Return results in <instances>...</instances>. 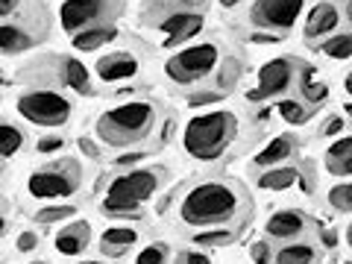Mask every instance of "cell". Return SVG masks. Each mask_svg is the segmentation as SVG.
<instances>
[{"instance_id":"obj_1","label":"cell","mask_w":352,"mask_h":264,"mask_svg":"<svg viewBox=\"0 0 352 264\" xmlns=\"http://www.w3.org/2000/svg\"><path fill=\"white\" fill-rule=\"evenodd\" d=\"M241 212V194L226 182H203L182 197L179 217L188 226H226Z\"/></svg>"},{"instance_id":"obj_2","label":"cell","mask_w":352,"mask_h":264,"mask_svg":"<svg viewBox=\"0 0 352 264\" xmlns=\"http://www.w3.org/2000/svg\"><path fill=\"white\" fill-rule=\"evenodd\" d=\"M235 132H238V118L232 112L217 109V112H206L188 120V126L182 132V147L191 159L212 162L232 144Z\"/></svg>"},{"instance_id":"obj_3","label":"cell","mask_w":352,"mask_h":264,"mask_svg":"<svg viewBox=\"0 0 352 264\" xmlns=\"http://www.w3.org/2000/svg\"><path fill=\"white\" fill-rule=\"evenodd\" d=\"M156 124V109L147 100H129L115 109H109L97 118V135L109 147H129L150 135Z\"/></svg>"},{"instance_id":"obj_4","label":"cell","mask_w":352,"mask_h":264,"mask_svg":"<svg viewBox=\"0 0 352 264\" xmlns=\"http://www.w3.org/2000/svg\"><path fill=\"white\" fill-rule=\"evenodd\" d=\"M159 188V173L156 170H129L120 173L109 182L106 197L100 203V212L109 217H118L124 212H141L153 194Z\"/></svg>"},{"instance_id":"obj_5","label":"cell","mask_w":352,"mask_h":264,"mask_svg":"<svg viewBox=\"0 0 352 264\" xmlns=\"http://www.w3.org/2000/svg\"><path fill=\"white\" fill-rule=\"evenodd\" d=\"M220 62V47L214 41H200V44H191L179 53L164 62V74L168 80H173L176 85H191V82H200L206 80L208 74L217 68Z\"/></svg>"},{"instance_id":"obj_6","label":"cell","mask_w":352,"mask_h":264,"mask_svg":"<svg viewBox=\"0 0 352 264\" xmlns=\"http://www.w3.org/2000/svg\"><path fill=\"white\" fill-rule=\"evenodd\" d=\"M18 115L36 126H65L71 118L68 97L59 91H24L18 97Z\"/></svg>"},{"instance_id":"obj_7","label":"cell","mask_w":352,"mask_h":264,"mask_svg":"<svg viewBox=\"0 0 352 264\" xmlns=\"http://www.w3.org/2000/svg\"><path fill=\"white\" fill-rule=\"evenodd\" d=\"M80 188V170L74 162H62L56 168L36 170L27 182V191L38 200H59V197H71Z\"/></svg>"},{"instance_id":"obj_8","label":"cell","mask_w":352,"mask_h":264,"mask_svg":"<svg viewBox=\"0 0 352 264\" xmlns=\"http://www.w3.org/2000/svg\"><path fill=\"white\" fill-rule=\"evenodd\" d=\"M305 0H256L250 9V21L270 32H288L302 15Z\"/></svg>"},{"instance_id":"obj_9","label":"cell","mask_w":352,"mask_h":264,"mask_svg":"<svg viewBox=\"0 0 352 264\" xmlns=\"http://www.w3.org/2000/svg\"><path fill=\"white\" fill-rule=\"evenodd\" d=\"M296 71H300V59H291V56H279V59H270L261 65L258 71V88H252L247 94V100H264V97H279L291 88Z\"/></svg>"},{"instance_id":"obj_10","label":"cell","mask_w":352,"mask_h":264,"mask_svg":"<svg viewBox=\"0 0 352 264\" xmlns=\"http://www.w3.org/2000/svg\"><path fill=\"white\" fill-rule=\"evenodd\" d=\"M112 0H65L59 9V24L65 32H80L88 27H97V21L109 15Z\"/></svg>"},{"instance_id":"obj_11","label":"cell","mask_w":352,"mask_h":264,"mask_svg":"<svg viewBox=\"0 0 352 264\" xmlns=\"http://www.w3.org/2000/svg\"><path fill=\"white\" fill-rule=\"evenodd\" d=\"M159 30L168 36V44H185L191 41L197 32L203 30V12L197 9H182V12H170L159 24Z\"/></svg>"},{"instance_id":"obj_12","label":"cell","mask_w":352,"mask_h":264,"mask_svg":"<svg viewBox=\"0 0 352 264\" xmlns=\"http://www.w3.org/2000/svg\"><path fill=\"white\" fill-rule=\"evenodd\" d=\"M138 74V56L135 53H109V56L97 59V76L103 82H120L132 80Z\"/></svg>"},{"instance_id":"obj_13","label":"cell","mask_w":352,"mask_h":264,"mask_svg":"<svg viewBox=\"0 0 352 264\" xmlns=\"http://www.w3.org/2000/svg\"><path fill=\"white\" fill-rule=\"evenodd\" d=\"M338 24H340V9L335 3H329V0H323V3L311 6V12L305 18V38L314 41V38L332 36Z\"/></svg>"},{"instance_id":"obj_14","label":"cell","mask_w":352,"mask_h":264,"mask_svg":"<svg viewBox=\"0 0 352 264\" xmlns=\"http://www.w3.org/2000/svg\"><path fill=\"white\" fill-rule=\"evenodd\" d=\"M267 235L273 241H294L305 232V214L296 208H282V212L267 217Z\"/></svg>"},{"instance_id":"obj_15","label":"cell","mask_w":352,"mask_h":264,"mask_svg":"<svg viewBox=\"0 0 352 264\" xmlns=\"http://www.w3.org/2000/svg\"><path fill=\"white\" fill-rule=\"evenodd\" d=\"M88 241H91V226H88L85 220H74L71 226L59 229L56 250L62 252V256H80V252L88 247Z\"/></svg>"},{"instance_id":"obj_16","label":"cell","mask_w":352,"mask_h":264,"mask_svg":"<svg viewBox=\"0 0 352 264\" xmlns=\"http://www.w3.org/2000/svg\"><path fill=\"white\" fill-rule=\"evenodd\" d=\"M294 150H296V141L291 135H276L267 147L258 150V156H252V164H256V168H264V170L276 168V164L288 162L294 156Z\"/></svg>"},{"instance_id":"obj_17","label":"cell","mask_w":352,"mask_h":264,"mask_svg":"<svg viewBox=\"0 0 352 264\" xmlns=\"http://www.w3.org/2000/svg\"><path fill=\"white\" fill-rule=\"evenodd\" d=\"M135 241H138V232L132 226H109L100 238V250H103V256L118 258V256H124Z\"/></svg>"},{"instance_id":"obj_18","label":"cell","mask_w":352,"mask_h":264,"mask_svg":"<svg viewBox=\"0 0 352 264\" xmlns=\"http://www.w3.org/2000/svg\"><path fill=\"white\" fill-rule=\"evenodd\" d=\"M300 94L305 106H320L326 97H329V85L323 80H317V71L311 68V65H300Z\"/></svg>"},{"instance_id":"obj_19","label":"cell","mask_w":352,"mask_h":264,"mask_svg":"<svg viewBox=\"0 0 352 264\" xmlns=\"http://www.w3.org/2000/svg\"><path fill=\"white\" fill-rule=\"evenodd\" d=\"M300 179V170L291 168V164H276V168H267L261 176H258V188L261 191H285L296 185Z\"/></svg>"},{"instance_id":"obj_20","label":"cell","mask_w":352,"mask_h":264,"mask_svg":"<svg viewBox=\"0 0 352 264\" xmlns=\"http://www.w3.org/2000/svg\"><path fill=\"white\" fill-rule=\"evenodd\" d=\"M118 36V30L112 24H97V27H88V30H80L74 36V50H97V47H103L106 41H112Z\"/></svg>"},{"instance_id":"obj_21","label":"cell","mask_w":352,"mask_h":264,"mask_svg":"<svg viewBox=\"0 0 352 264\" xmlns=\"http://www.w3.org/2000/svg\"><path fill=\"white\" fill-rule=\"evenodd\" d=\"M62 80H65V85H71L76 94H91V76H88V68L82 62L65 56L62 59Z\"/></svg>"},{"instance_id":"obj_22","label":"cell","mask_w":352,"mask_h":264,"mask_svg":"<svg viewBox=\"0 0 352 264\" xmlns=\"http://www.w3.org/2000/svg\"><path fill=\"white\" fill-rule=\"evenodd\" d=\"M317 250L311 244H285L273 252V264H314Z\"/></svg>"},{"instance_id":"obj_23","label":"cell","mask_w":352,"mask_h":264,"mask_svg":"<svg viewBox=\"0 0 352 264\" xmlns=\"http://www.w3.org/2000/svg\"><path fill=\"white\" fill-rule=\"evenodd\" d=\"M32 44L30 32H24L15 24H0V50L6 53H18V50H27Z\"/></svg>"},{"instance_id":"obj_24","label":"cell","mask_w":352,"mask_h":264,"mask_svg":"<svg viewBox=\"0 0 352 264\" xmlns=\"http://www.w3.org/2000/svg\"><path fill=\"white\" fill-rule=\"evenodd\" d=\"M238 238L235 229H226V226H214V229H200V232H194V244L197 247H226L232 244Z\"/></svg>"},{"instance_id":"obj_25","label":"cell","mask_w":352,"mask_h":264,"mask_svg":"<svg viewBox=\"0 0 352 264\" xmlns=\"http://www.w3.org/2000/svg\"><path fill=\"white\" fill-rule=\"evenodd\" d=\"M24 147V132L15 124H0V159H9Z\"/></svg>"},{"instance_id":"obj_26","label":"cell","mask_w":352,"mask_h":264,"mask_svg":"<svg viewBox=\"0 0 352 264\" xmlns=\"http://www.w3.org/2000/svg\"><path fill=\"white\" fill-rule=\"evenodd\" d=\"M320 50L326 53L329 59H335V62H344L352 56V32H340V36H332V38H326L320 44Z\"/></svg>"},{"instance_id":"obj_27","label":"cell","mask_w":352,"mask_h":264,"mask_svg":"<svg viewBox=\"0 0 352 264\" xmlns=\"http://www.w3.org/2000/svg\"><path fill=\"white\" fill-rule=\"evenodd\" d=\"M276 109H279V115L294 126L305 124V120L311 118V112H314V109H305V103H300V100H279Z\"/></svg>"},{"instance_id":"obj_28","label":"cell","mask_w":352,"mask_h":264,"mask_svg":"<svg viewBox=\"0 0 352 264\" xmlns=\"http://www.w3.org/2000/svg\"><path fill=\"white\" fill-rule=\"evenodd\" d=\"M329 203L335 212H352V182H340L329 191Z\"/></svg>"},{"instance_id":"obj_29","label":"cell","mask_w":352,"mask_h":264,"mask_svg":"<svg viewBox=\"0 0 352 264\" xmlns=\"http://www.w3.org/2000/svg\"><path fill=\"white\" fill-rule=\"evenodd\" d=\"M74 212H76L74 206H44L36 212V220L47 226V223H59V220H65V217H74Z\"/></svg>"},{"instance_id":"obj_30","label":"cell","mask_w":352,"mask_h":264,"mask_svg":"<svg viewBox=\"0 0 352 264\" xmlns=\"http://www.w3.org/2000/svg\"><path fill=\"white\" fill-rule=\"evenodd\" d=\"M346 156H352V135H346V138L335 141V144L326 150V168L332 170L335 164H340V162H344Z\"/></svg>"},{"instance_id":"obj_31","label":"cell","mask_w":352,"mask_h":264,"mask_svg":"<svg viewBox=\"0 0 352 264\" xmlns=\"http://www.w3.org/2000/svg\"><path fill=\"white\" fill-rule=\"evenodd\" d=\"M135 264H168V244H150L138 252Z\"/></svg>"},{"instance_id":"obj_32","label":"cell","mask_w":352,"mask_h":264,"mask_svg":"<svg viewBox=\"0 0 352 264\" xmlns=\"http://www.w3.org/2000/svg\"><path fill=\"white\" fill-rule=\"evenodd\" d=\"M241 71H244V65H241L238 59H226V62H223V68H220V74H217V85H220V88L235 85V82H238V76H241Z\"/></svg>"},{"instance_id":"obj_33","label":"cell","mask_w":352,"mask_h":264,"mask_svg":"<svg viewBox=\"0 0 352 264\" xmlns=\"http://www.w3.org/2000/svg\"><path fill=\"white\" fill-rule=\"evenodd\" d=\"M65 147V141H62V135H44V138H38V153H59Z\"/></svg>"},{"instance_id":"obj_34","label":"cell","mask_w":352,"mask_h":264,"mask_svg":"<svg viewBox=\"0 0 352 264\" xmlns=\"http://www.w3.org/2000/svg\"><path fill=\"white\" fill-rule=\"evenodd\" d=\"M250 256H252V261H256V264H273V252H270V247L264 244V241H258V244H252Z\"/></svg>"},{"instance_id":"obj_35","label":"cell","mask_w":352,"mask_h":264,"mask_svg":"<svg viewBox=\"0 0 352 264\" xmlns=\"http://www.w3.org/2000/svg\"><path fill=\"white\" fill-rule=\"evenodd\" d=\"M176 264H212V258L203 256V252H197V250H185L176 256Z\"/></svg>"},{"instance_id":"obj_36","label":"cell","mask_w":352,"mask_h":264,"mask_svg":"<svg viewBox=\"0 0 352 264\" xmlns=\"http://www.w3.org/2000/svg\"><path fill=\"white\" fill-rule=\"evenodd\" d=\"M220 100V91H200V94H191V106H208V103H217Z\"/></svg>"},{"instance_id":"obj_37","label":"cell","mask_w":352,"mask_h":264,"mask_svg":"<svg viewBox=\"0 0 352 264\" xmlns=\"http://www.w3.org/2000/svg\"><path fill=\"white\" fill-rule=\"evenodd\" d=\"M38 247V235L36 232H21L18 235V250L21 252H30V250H36Z\"/></svg>"},{"instance_id":"obj_38","label":"cell","mask_w":352,"mask_h":264,"mask_svg":"<svg viewBox=\"0 0 352 264\" xmlns=\"http://www.w3.org/2000/svg\"><path fill=\"white\" fill-rule=\"evenodd\" d=\"M338 132H344V118H340V115L329 118L326 126H323V135H338Z\"/></svg>"},{"instance_id":"obj_39","label":"cell","mask_w":352,"mask_h":264,"mask_svg":"<svg viewBox=\"0 0 352 264\" xmlns=\"http://www.w3.org/2000/svg\"><path fill=\"white\" fill-rule=\"evenodd\" d=\"M250 41H256V44H273V41H282V36H279V32H252V36H250Z\"/></svg>"},{"instance_id":"obj_40","label":"cell","mask_w":352,"mask_h":264,"mask_svg":"<svg viewBox=\"0 0 352 264\" xmlns=\"http://www.w3.org/2000/svg\"><path fill=\"white\" fill-rule=\"evenodd\" d=\"M76 144H80V153H85L88 159H100V150H97V144H94V141L80 138V141H76Z\"/></svg>"},{"instance_id":"obj_41","label":"cell","mask_w":352,"mask_h":264,"mask_svg":"<svg viewBox=\"0 0 352 264\" xmlns=\"http://www.w3.org/2000/svg\"><path fill=\"white\" fill-rule=\"evenodd\" d=\"M329 173H335V176H352V156H346L340 164H335V168L329 170Z\"/></svg>"},{"instance_id":"obj_42","label":"cell","mask_w":352,"mask_h":264,"mask_svg":"<svg viewBox=\"0 0 352 264\" xmlns=\"http://www.w3.org/2000/svg\"><path fill=\"white\" fill-rule=\"evenodd\" d=\"M15 6H18V0H0V18L12 15V12H15Z\"/></svg>"},{"instance_id":"obj_43","label":"cell","mask_w":352,"mask_h":264,"mask_svg":"<svg viewBox=\"0 0 352 264\" xmlns=\"http://www.w3.org/2000/svg\"><path fill=\"white\" fill-rule=\"evenodd\" d=\"M144 156H147V153H129V156H120L118 164H135V162H141Z\"/></svg>"},{"instance_id":"obj_44","label":"cell","mask_w":352,"mask_h":264,"mask_svg":"<svg viewBox=\"0 0 352 264\" xmlns=\"http://www.w3.org/2000/svg\"><path fill=\"white\" fill-rule=\"evenodd\" d=\"M344 91H346V94L352 97V71L346 74V80H344Z\"/></svg>"},{"instance_id":"obj_45","label":"cell","mask_w":352,"mask_h":264,"mask_svg":"<svg viewBox=\"0 0 352 264\" xmlns=\"http://www.w3.org/2000/svg\"><path fill=\"white\" fill-rule=\"evenodd\" d=\"M238 3H244V0H220V6H223V9H232Z\"/></svg>"},{"instance_id":"obj_46","label":"cell","mask_w":352,"mask_h":264,"mask_svg":"<svg viewBox=\"0 0 352 264\" xmlns=\"http://www.w3.org/2000/svg\"><path fill=\"white\" fill-rule=\"evenodd\" d=\"M3 232H6V217L0 214V238H3Z\"/></svg>"},{"instance_id":"obj_47","label":"cell","mask_w":352,"mask_h":264,"mask_svg":"<svg viewBox=\"0 0 352 264\" xmlns=\"http://www.w3.org/2000/svg\"><path fill=\"white\" fill-rule=\"evenodd\" d=\"M344 238H346V244H349V247H352V223H349V226H346V235H344Z\"/></svg>"},{"instance_id":"obj_48","label":"cell","mask_w":352,"mask_h":264,"mask_svg":"<svg viewBox=\"0 0 352 264\" xmlns=\"http://www.w3.org/2000/svg\"><path fill=\"white\" fill-rule=\"evenodd\" d=\"M344 109H346V115H349V118H352V103H346V106H344Z\"/></svg>"},{"instance_id":"obj_49","label":"cell","mask_w":352,"mask_h":264,"mask_svg":"<svg viewBox=\"0 0 352 264\" xmlns=\"http://www.w3.org/2000/svg\"><path fill=\"white\" fill-rule=\"evenodd\" d=\"M346 15H349V21H352V3H349V6H346Z\"/></svg>"},{"instance_id":"obj_50","label":"cell","mask_w":352,"mask_h":264,"mask_svg":"<svg viewBox=\"0 0 352 264\" xmlns=\"http://www.w3.org/2000/svg\"><path fill=\"white\" fill-rule=\"evenodd\" d=\"M82 264H100V261H82Z\"/></svg>"},{"instance_id":"obj_51","label":"cell","mask_w":352,"mask_h":264,"mask_svg":"<svg viewBox=\"0 0 352 264\" xmlns=\"http://www.w3.org/2000/svg\"><path fill=\"white\" fill-rule=\"evenodd\" d=\"M194 3H206V0H194Z\"/></svg>"},{"instance_id":"obj_52","label":"cell","mask_w":352,"mask_h":264,"mask_svg":"<svg viewBox=\"0 0 352 264\" xmlns=\"http://www.w3.org/2000/svg\"><path fill=\"white\" fill-rule=\"evenodd\" d=\"M0 173H3V164H0Z\"/></svg>"},{"instance_id":"obj_53","label":"cell","mask_w":352,"mask_h":264,"mask_svg":"<svg viewBox=\"0 0 352 264\" xmlns=\"http://www.w3.org/2000/svg\"><path fill=\"white\" fill-rule=\"evenodd\" d=\"M344 264H352V261H344Z\"/></svg>"},{"instance_id":"obj_54","label":"cell","mask_w":352,"mask_h":264,"mask_svg":"<svg viewBox=\"0 0 352 264\" xmlns=\"http://www.w3.org/2000/svg\"><path fill=\"white\" fill-rule=\"evenodd\" d=\"M0 82H3V80H0Z\"/></svg>"},{"instance_id":"obj_55","label":"cell","mask_w":352,"mask_h":264,"mask_svg":"<svg viewBox=\"0 0 352 264\" xmlns=\"http://www.w3.org/2000/svg\"><path fill=\"white\" fill-rule=\"evenodd\" d=\"M173 264H176V261H173Z\"/></svg>"}]
</instances>
